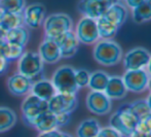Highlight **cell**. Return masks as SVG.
<instances>
[{"label":"cell","mask_w":151,"mask_h":137,"mask_svg":"<svg viewBox=\"0 0 151 137\" xmlns=\"http://www.w3.org/2000/svg\"><path fill=\"white\" fill-rule=\"evenodd\" d=\"M22 117L27 126L33 128L36 120L45 111L48 110L47 101L39 99L36 96L28 94L21 106Z\"/></svg>","instance_id":"cell-5"},{"label":"cell","mask_w":151,"mask_h":137,"mask_svg":"<svg viewBox=\"0 0 151 137\" xmlns=\"http://www.w3.org/2000/svg\"><path fill=\"white\" fill-rule=\"evenodd\" d=\"M101 130L99 122L95 119H86L79 124L76 130L77 137H97Z\"/></svg>","instance_id":"cell-21"},{"label":"cell","mask_w":151,"mask_h":137,"mask_svg":"<svg viewBox=\"0 0 151 137\" xmlns=\"http://www.w3.org/2000/svg\"><path fill=\"white\" fill-rule=\"evenodd\" d=\"M50 82L57 93L76 94L78 87L75 82V69L69 65L60 66L54 72Z\"/></svg>","instance_id":"cell-3"},{"label":"cell","mask_w":151,"mask_h":137,"mask_svg":"<svg viewBox=\"0 0 151 137\" xmlns=\"http://www.w3.org/2000/svg\"><path fill=\"white\" fill-rule=\"evenodd\" d=\"M45 6L41 3H32L27 5L23 12L24 25L32 29H37L43 25L45 20Z\"/></svg>","instance_id":"cell-13"},{"label":"cell","mask_w":151,"mask_h":137,"mask_svg":"<svg viewBox=\"0 0 151 137\" xmlns=\"http://www.w3.org/2000/svg\"><path fill=\"white\" fill-rule=\"evenodd\" d=\"M59 46L62 58H71L77 53L79 41L73 31L66 32L55 39Z\"/></svg>","instance_id":"cell-14"},{"label":"cell","mask_w":151,"mask_h":137,"mask_svg":"<svg viewBox=\"0 0 151 137\" xmlns=\"http://www.w3.org/2000/svg\"><path fill=\"white\" fill-rule=\"evenodd\" d=\"M147 137H151V133H150V134H149V135H148Z\"/></svg>","instance_id":"cell-43"},{"label":"cell","mask_w":151,"mask_h":137,"mask_svg":"<svg viewBox=\"0 0 151 137\" xmlns=\"http://www.w3.org/2000/svg\"><path fill=\"white\" fill-rule=\"evenodd\" d=\"M32 85H33V80L19 72L12 74L7 80L8 91L14 96L28 95L31 91Z\"/></svg>","instance_id":"cell-15"},{"label":"cell","mask_w":151,"mask_h":137,"mask_svg":"<svg viewBox=\"0 0 151 137\" xmlns=\"http://www.w3.org/2000/svg\"><path fill=\"white\" fill-rule=\"evenodd\" d=\"M26 6V0H0V7L4 12L22 14Z\"/></svg>","instance_id":"cell-28"},{"label":"cell","mask_w":151,"mask_h":137,"mask_svg":"<svg viewBox=\"0 0 151 137\" xmlns=\"http://www.w3.org/2000/svg\"><path fill=\"white\" fill-rule=\"evenodd\" d=\"M104 17L119 28L127 18V8L124 4L118 1L108 8L107 12L104 14Z\"/></svg>","instance_id":"cell-19"},{"label":"cell","mask_w":151,"mask_h":137,"mask_svg":"<svg viewBox=\"0 0 151 137\" xmlns=\"http://www.w3.org/2000/svg\"><path fill=\"white\" fill-rule=\"evenodd\" d=\"M75 35L79 43L93 44L100 39L97 21L95 19L83 17L76 25Z\"/></svg>","instance_id":"cell-8"},{"label":"cell","mask_w":151,"mask_h":137,"mask_svg":"<svg viewBox=\"0 0 151 137\" xmlns=\"http://www.w3.org/2000/svg\"><path fill=\"white\" fill-rule=\"evenodd\" d=\"M149 74L145 69L127 70L122 76V80L127 91L140 93L147 89Z\"/></svg>","instance_id":"cell-10"},{"label":"cell","mask_w":151,"mask_h":137,"mask_svg":"<svg viewBox=\"0 0 151 137\" xmlns=\"http://www.w3.org/2000/svg\"><path fill=\"white\" fill-rule=\"evenodd\" d=\"M90 75L91 73L86 69L83 68H79V69H75V82L77 85L78 89L79 88L86 87L90 82Z\"/></svg>","instance_id":"cell-31"},{"label":"cell","mask_w":151,"mask_h":137,"mask_svg":"<svg viewBox=\"0 0 151 137\" xmlns=\"http://www.w3.org/2000/svg\"><path fill=\"white\" fill-rule=\"evenodd\" d=\"M48 110L54 115L62 112L71 113L77 107V96L76 94L56 93L47 101Z\"/></svg>","instance_id":"cell-9"},{"label":"cell","mask_w":151,"mask_h":137,"mask_svg":"<svg viewBox=\"0 0 151 137\" xmlns=\"http://www.w3.org/2000/svg\"><path fill=\"white\" fill-rule=\"evenodd\" d=\"M8 66H9V61H7L4 57L0 56V75L5 73L6 70L8 69Z\"/></svg>","instance_id":"cell-34"},{"label":"cell","mask_w":151,"mask_h":137,"mask_svg":"<svg viewBox=\"0 0 151 137\" xmlns=\"http://www.w3.org/2000/svg\"><path fill=\"white\" fill-rule=\"evenodd\" d=\"M138 119L132 111L129 104H125L116 111L110 117V127L119 132L121 136L129 137L136 130Z\"/></svg>","instance_id":"cell-2"},{"label":"cell","mask_w":151,"mask_h":137,"mask_svg":"<svg viewBox=\"0 0 151 137\" xmlns=\"http://www.w3.org/2000/svg\"><path fill=\"white\" fill-rule=\"evenodd\" d=\"M33 128H35L39 133H47L57 130L58 125H57L56 115L50 112V110L45 111L36 120Z\"/></svg>","instance_id":"cell-20"},{"label":"cell","mask_w":151,"mask_h":137,"mask_svg":"<svg viewBox=\"0 0 151 137\" xmlns=\"http://www.w3.org/2000/svg\"><path fill=\"white\" fill-rule=\"evenodd\" d=\"M147 72H148V74L151 76V57H150V60H149V63H148V65H147Z\"/></svg>","instance_id":"cell-40"},{"label":"cell","mask_w":151,"mask_h":137,"mask_svg":"<svg viewBox=\"0 0 151 137\" xmlns=\"http://www.w3.org/2000/svg\"><path fill=\"white\" fill-rule=\"evenodd\" d=\"M44 62L36 52H25L18 62V72L30 80H35L43 71Z\"/></svg>","instance_id":"cell-6"},{"label":"cell","mask_w":151,"mask_h":137,"mask_svg":"<svg viewBox=\"0 0 151 137\" xmlns=\"http://www.w3.org/2000/svg\"><path fill=\"white\" fill-rule=\"evenodd\" d=\"M56 119H57V125H58V128L64 127V126L69 124L70 120H71V113H68V112L58 113V115H56Z\"/></svg>","instance_id":"cell-33"},{"label":"cell","mask_w":151,"mask_h":137,"mask_svg":"<svg viewBox=\"0 0 151 137\" xmlns=\"http://www.w3.org/2000/svg\"><path fill=\"white\" fill-rule=\"evenodd\" d=\"M21 26H24L23 12L22 14L4 12L1 21H0V28H2L4 31H9V30Z\"/></svg>","instance_id":"cell-25"},{"label":"cell","mask_w":151,"mask_h":137,"mask_svg":"<svg viewBox=\"0 0 151 137\" xmlns=\"http://www.w3.org/2000/svg\"><path fill=\"white\" fill-rule=\"evenodd\" d=\"M38 54L41 57L42 61L47 64H55L61 59V52L59 46L54 39L44 38L40 43Z\"/></svg>","instance_id":"cell-16"},{"label":"cell","mask_w":151,"mask_h":137,"mask_svg":"<svg viewBox=\"0 0 151 137\" xmlns=\"http://www.w3.org/2000/svg\"><path fill=\"white\" fill-rule=\"evenodd\" d=\"M118 0H80L77 4V9L86 18L99 19L104 16L108 8Z\"/></svg>","instance_id":"cell-7"},{"label":"cell","mask_w":151,"mask_h":137,"mask_svg":"<svg viewBox=\"0 0 151 137\" xmlns=\"http://www.w3.org/2000/svg\"><path fill=\"white\" fill-rule=\"evenodd\" d=\"M86 106L91 112L103 115L111 110L112 102L104 92L91 91L86 97Z\"/></svg>","instance_id":"cell-12"},{"label":"cell","mask_w":151,"mask_h":137,"mask_svg":"<svg viewBox=\"0 0 151 137\" xmlns=\"http://www.w3.org/2000/svg\"><path fill=\"white\" fill-rule=\"evenodd\" d=\"M56 93L57 91L52 83L46 78H42L37 82H34L30 91V94L38 97L39 99L44 100V101H48Z\"/></svg>","instance_id":"cell-17"},{"label":"cell","mask_w":151,"mask_h":137,"mask_svg":"<svg viewBox=\"0 0 151 137\" xmlns=\"http://www.w3.org/2000/svg\"><path fill=\"white\" fill-rule=\"evenodd\" d=\"M129 137H147V136L144 135V134L139 133V132H137V131H134L133 133H132Z\"/></svg>","instance_id":"cell-39"},{"label":"cell","mask_w":151,"mask_h":137,"mask_svg":"<svg viewBox=\"0 0 151 137\" xmlns=\"http://www.w3.org/2000/svg\"><path fill=\"white\" fill-rule=\"evenodd\" d=\"M17 113L9 107L0 106V133L10 130L17 123Z\"/></svg>","instance_id":"cell-23"},{"label":"cell","mask_w":151,"mask_h":137,"mask_svg":"<svg viewBox=\"0 0 151 137\" xmlns=\"http://www.w3.org/2000/svg\"><path fill=\"white\" fill-rule=\"evenodd\" d=\"M150 53L143 48H135L129 51L123 59L125 70L145 69L150 60Z\"/></svg>","instance_id":"cell-11"},{"label":"cell","mask_w":151,"mask_h":137,"mask_svg":"<svg viewBox=\"0 0 151 137\" xmlns=\"http://www.w3.org/2000/svg\"><path fill=\"white\" fill-rule=\"evenodd\" d=\"M54 137H72L70 134L65 133V132H62L60 130H55L54 131Z\"/></svg>","instance_id":"cell-36"},{"label":"cell","mask_w":151,"mask_h":137,"mask_svg":"<svg viewBox=\"0 0 151 137\" xmlns=\"http://www.w3.org/2000/svg\"><path fill=\"white\" fill-rule=\"evenodd\" d=\"M25 53V46H21V44H16V43H10V42L6 41L5 46V51H4L3 57L5 58L7 61H16L19 60L22 55Z\"/></svg>","instance_id":"cell-29"},{"label":"cell","mask_w":151,"mask_h":137,"mask_svg":"<svg viewBox=\"0 0 151 137\" xmlns=\"http://www.w3.org/2000/svg\"><path fill=\"white\" fill-rule=\"evenodd\" d=\"M144 1H145V0H125L127 5L132 8L136 7V6H138L139 4H141L142 2H144Z\"/></svg>","instance_id":"cell-35"},{"label":"cell","mask_w":151,"mask_h":137,"mask_svg":"<svg viewBox=\"0 0 151 137\" xmlns=\"http://www.w3.org/2000/svg\"><path fill=\"white\" fill-rule=\"evenodd\" d=\"M93 58L99 64L113 66L119 63L122 58V51L119 44L109 39L98 41L93 49Z\"/></svg>","instance_id":"cell-1"},{"label":"cell","mask_w":151,"mask_h":137,"mask_svg":"<svg viewBox=\"0 0 151 137\" xmlns=\"http://www.w3.org/2000/svg\"><path fill=\"white\" fill-rule=\"evenodd\" d=\"M96 21H97V26L100 38H102V39H109V38L113 37L116 34L118 27L116 25H114L112 22H110L107 18L102 16Z\"/></svg>","instance_id":"cell-26"},{"label":"cell","mask_w":151,"mask_h":137,"mask_svg":"<svg viewBox=\"0 0 151 137\" xmlns=\"http://www.w3.org/2000/svg\"><path fill=\"white\" fill-rule=\"evenodd\" d=\"M97 137H122L119 132H117L112 127H104L101 128Z\"/></svg>","instance_id":"cell-32"},{"label":"cell","mask_w":151,"mask_h":137,"mask_svg":"<svg viewBox=\"0 0 151 137\" xmlns=\"http://www.w3.org/2000/svg\"><path fill=\"white\" fill-rule=\"evenodd\" d=\"M38 137H54V131L47 132V133H40Z\"/></svg>","instance_id":"cell-38"},{"label":"cell","mask_w":151,"mask_h":137,"mask_svg":"<svg viewBox=\"0 0 151 137\" xmlns=\"http://www.w3.org/2000/svg\"><path fill=\"white\" fill-rule=\"evenodd\" d=\"M5 46H6V41H5V40H0V56H2V57H3V55H4Z\"/></svg>","instance_id":"cell-37"},{"label":"cell","mask_w":151,"mask_h":137,"mask_svg":"<svg viewBox=\"0 0 151 137\" xmlns=\"http://www.w3.org/2000/svg\"><path fill=\"white\" fill-rule=\"evenodd\" d=\"M109 80V75L104 71H95L91 73L88 87L91 91L104 92Z\"/></svg>","instance_id":"cell-27"},{"label":"cell","mask_w":151,"mask_h":137,"mask_svg":"<svg viewBox=\"0 0 151 137\" xmlns=\"http://www.w3.org/2000/svg\"><path fill=\"white\" fill-rule=\"evenodd\" d=\"M104 93L110 98V99H121L127 93V90L124 86L122 78L117 75L109 76V80L106 86Z\"/></svg>","instance_id":"cell-18"},{"label":"cell","mask_w":151,"mask_h":137,"mask_svg":"<svg viewBox=\"0 0 151 137\" xmlns=\"http://www.w3.org/2000/svg\"><path fill=\"white\" fill-rule=\"evenodd\" d=\"M129 107H131L132 111L135 113V115L138 119H143L146 115H148L151 113L149 109V106L147 104V101L143 99L137 100V101H134L132 104H129Z\"/></svg>","instance_id":"cell-30"},{"label":"cell","mask_w":151,"mask_h":137,"mask_svg":"<svg viewBox=\"0 0 151 137\" xmlns=\"http://www.w3.org/2000/svg\"><path fill=\"white\" fill-rule=\"evenodd\" d=\"M43 28L45 38L55 40L62 34L72 31L73 22L72 19L66 14H52L45 18L43 22Z\"/></svg>","instance_id":"cell-4"},{"label":"cell","mask_w":151,"mask_h":137,"mask_svg":"<svg viewBox=\"0 0 151 137\" xmlns=\"http://www.w3.org/2000/svg\"><path fill=\"white\" fill-rule=\"evenodd\" d=\"M147 88L150 90V92H151V78H149V82H148V86H147Z\"/></svg>","instance_id":"cell-42"},{"label":"cell","mask_w":151,"mask_h":137,"mask_svg":"<svg viewBox=\"0 0 151 137\" xmlns=\"http://www.w3.org/2000/svg\"><path fill=\"white\" fill-rule=\"evenodd\" d=\"M133 20L137 24H142L151 20V0H145L133 8Z\"/></svg>","instance_id":"cell-24"},{"label":"cell","mask_w":151,"mask_h":137,"mask_svg":"<svg viewBox=\"0 0 151 137\" xmlns=\"http://www.w3.org/2000/svg\"><path fill=\"white\" fill-rule=\"evenodd\" d=\"M118 1H121V0H118Z\"/></svg>","instance_id":"cell-44"},{"label":"cell","mask_w":151,"mask_h":137,"mask_svg":"<svg viewBox=\"0 0 151 137\" xmlns=\"http://www.w3.org/2000/svg\"><path fill=\"white\" fill-rule=\"evenodd\" d=\"M29 38H30V33L28 29L24 26L6 31L5 34V41L10 42V43L21 44L24 46H26V44L28 43Z\"/></svg>","instance_id":"cell-22"},{"label":"cell","mask_w":151,"mask_h":137,"mask_svg":"<svg viewBox=\"0 0 151 137\" xmlns=\"http://www.w3.org/2000/svg\"><path fill=\"white\" fill-rule=\"evenodd\" d=\"M146 101H147V104H148V106H149V109L151 111V93L149 94V96H148L147 99H146Z\"/></svg>","instance_id":"cell-41"}]
</instances>
